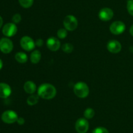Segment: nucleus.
<instances>
[{
	"mask_svg": "<svg viewBox=\"0 0 133 133\" xmlns=\"http://www.w3.org/2000/svg\"><path fill=\"white\" fill-rule=\"evenodd\" d=\"M38 95L42 99L50 100L56 96L57 89L51 83H42L38 89Z\"/></svg>",
	"mask_w": 133,
	"mask_h": 133,
	"instance_id": "nucleus-1",
	"label": "nucleus"
},
{
	"mask_svg": "<svg viewBox=\"0 0 133 133\" xmlns=\"http://www.w3.org/2000/svg\"><path fill=\"white\" fill-rule=\"evenodd\" d=\"M74 91L75 95L81 99H84L89 95V87L84 82H79L75 84L74 87Z\"/></svg>",
	"mask_w": 133,
	"mask_h": 133,
	"instance_id": "nucleus-2",
	"label": "nucleus"
},
{
	"mask_svg": "<svg viewBox=\"0 0 133 133\" xmlns=\"http://www.w3.org/2000/svg\"><path fill=\"white\" fill-rule=\"evenodd\" d=\"M63 24L67 31H72L77 29L78 26V20L74 15H68L64 18Z\"/></svg>",
	"mask_w": 133,
	"mask_h": 133,
	"instance_id": "nucleus-3",
	"label": "nucleus"
},
{
	"mask_svg": "<svg viewBox=\"0 0 133 133\" xmlns=\"http://www.w3.org/2000/svg\"><path fill=\"white\" fill-rule=\"evenodd\" d=\"M18 119L16 112L13 110L5 111L1 115V119L4 123L7 124H12L16 122Z\"/></svg>",
	"mask_w": 133,
	"mask_h": 133,
	"instance_id": "nucleus-4",
	"label": "nucleus"
},
{
	"mask_svg": "<svg viewBox=\"0 0 133 133\" xmlns=\"http://www.w3.org/2000/svg\"><path fill=\"white\" fill-rule=\"evenodd\" d=\"M20 45L24 50L27 51V52L34 50L36 46L35 42L32 38L29 36H24L21 39Z\"/></svg>",
	"mask_w": 133,
	"mask_h": 133,
	"instance_id": "nucleus-5",
	"label": "nucleus"
},
{
	"mask_svg": "<svg viewBox=\"0 0 133 133\" xmlns=\"http://www.w3.org/2000/svg\"><path fill=\"white\" fill-rule=\"evenodd\" d=\"M75 130L78 133H87L89 129V123L86 118H79L75 123Z\"/></svg>",
	"mask_w": 133,
	"mask_h": 133,
	"instance_id": "nucleus-6",
	"label": "nucleus"
},
{
	"mask_svg": "<svg viewBox=\"0 0 133 133\" xmlns=\"http://www.w3.org/2000/svg\"><path fill=\"white\" fill-rule=\"evenodd\" d=\"M125 25L122 21H115L110 26V31L112 34L116 35L123 33L125 30Z\"/></svg>",
	"mask_w": 133,
	"mask_h": 133,
	"instance_id": "nucleus-7",
	"label": "nucleus"
},
{
	"mask_svg": "<svg viewBox=\"0 0 133 133\" xmlns=\"http://www.w3.org/2000/svg\"><path fill=\"white\" fill-rule=\"evenodd\" d=\"M13 50V43L8 38H2L0 40V50L4 53H9Z\"/></svg>",
	"mask_w": 133,
	"mask_h": 133,
	"instance_id": "nucleus-8",
	"label": "nucleus"
},
{
	"mask_svg": "<svg viewBox=\"0 0 133 133\" xmlns=\"http://www.w3.org/2000/svg\"><path fill=\"white\" fill-rule=\"evenodd\" d=\"M18 28L14 23H7L3 26L2 29L3 34L7 37H11L16 34Z\"/></svg>",
	"mask_w": 133,
	"mask_h": 133,
	"instance_id": "nucleus-9",
	"label": "nucleus"
},
{
	"mask_svg": "<svg viewBox=\"0 0 133 133\" xmlns=\"http://www.w3.org/2000/svg\"><path fill=\"white\" fill-rule=\"evenodd\" d=\"M98 16L101 20L107 22L110 20L114 16V12L111 9L105 7L101 9L98 13Z\"/></svg>",
	"mask_w": 133,
	"mask_h": 133,
	"instance_id": "nucleus-10",
	"label": "nucleus"
},
{
	"mask_svg": "<svg viewBox=\"0 0 133 133\" xmlns=\"http://www.w3.org/2000/svg\"><path fill=\"white\" fill-rule=\"evenodd\" d=\"M47 46L48 49L50 50L52 52H56L58 50L61 48V42L55 37H51L47 40L46 42Z\"/></svg>",
	"mask_w": 133,
	"mask_h": 133,
	"instance_id": "nucleus-11",
	"label": "nucleus"
},
{
	"mask_svg": "<svg viewBox=\"0 0 133 133\" xmlns=\"http://www.w3.org/2000/svg\"><path fill=\"white\" fill-rule=\"evenodd\" d=\"M107 50L112 53H118L122 50V44L116 40H111L107 43Z\"/></svg>",
	"mask_w": 133,
	"mask_h": 133,
	"instance_id": "nucleus-12",
	"label": "nucleus"
},
{
	"mask_svg": "<svg viewBox=\"0 0 133 133\" xmlns=\"http://www.w3.org/2000/svg\"><path fill=\"white\" fill-rule=\"evenodd\" d=\"M12 92L10 86L7 83H0V98L6 99L9 97Z\"/></svg>",
	"mask_w": 133,
	"mask_h": 133,
	"instance_id": "nucleus-13",
	"label": "nucleus"
},
{
	"mask_svg": "<svg viewBox=\"0 0 133 133\" xmlns=\"http://www.w3.org/2000/svg\"><path fill=\"white\" fill-rule=\"evenodd\" d=\"M23 89H24L25 91L27 93L29 94H33L36 91V86L32 81H27L25 83H24L23 86Z\"/></svg>",
	"mask_w": 133,
	"mask_h": 133,
	"instance_id": "nucleus-14",
	"label": "nucleus"
},
{
	"mask_svg": "<svg viewBox=\"0 0 133 133\" xmlns=\"http://www.w3.org/2000/svg\"><path fill=\"white\" fill-rule=\"evenodd\" d=\"M42 54L41 52L38 50L32 51V53H31V56H30V60H31V63L33 64H36L40 62V59H41Z\"/></svg>",
	"mask_w": 133,
	"mask_h": 133,
	"instance_id": "nucleus-15",
	"label": "nucleus"
},
{
	"mask_svg": "<svg viewBox=\"0 0 133 133\" xmlns=\"http://www.w3.org/2000/svg\"><path fill=\"white\" fill-rule=\"evenodd\" d=\"M15 59L19 63H25L28 59V57H27V54L24 52H19L16 53Z\"/></svg>",
	"mask_w": 133,
	"mask_h": 133,
	"instance_id": "nucleus-16",
	"label": "nucleus"
},
{
	"mask_svg": "<svg viewBox=\"0 0 133 133\" xmlns=\"http://www.w3.org/2000/svg\"><path fill=\"white\" fill-rule=\"evenodd\" d=\"M39 97L38 95H35V94H32L30 95L27 99V103L28 105L29 106H34L35 104H37L39 101Z\"/></svg>",
	"mask_w": 133,
	"mask_h": 133,
	"instance_id": "nucleus-17",
	"label": "nucleus"
},
{
	"mask_svg": "<svg viewBox=\"0 0 133 133\" xmlns=\"http://www.w3.org/2000/svg\"><path fill=\"white\" fill-rule=\"evenodd\" d=\"M95 111L93 108H88L85 110L84 112V116L87 119H90L94 116Z\"/></svg>",
	"mask_w": 133,
	"mask_h": 133,
	"instance_id": "nucleus-18",
	"label": "nucleus"
},
{
	"mask_svg": "<svg viewBox=\"0 0 133 133\" xmlns=\"http://www.w3.org/2000/svg\"><path fill=\"white\" fill-rule=\"evenodd\" d=\"M19 3L21 6L25 9L30 8L34 2V0H18Z\"/></svg>",
	"mask_w": 133,
	"mask_h": 133,
	"instance_id": "nucleus-19",
	"label": "nucleus"
},
{
	"mask_svg": "<svg viewBox=\"0 0 133 133\" xmlns=\"http://www.w3.org/2000/svg\"><path fill=\"white\" fill-rule=\"evenodd\" d=\"M62 50L65 53H71L74 50V46L70 43H65L62 46Z\"/></svg>",
	"mask_w": 133,
	"mask_h": 133,
	"instance_id": "nucleus-20",
	"label": "nucleus"
},
{
	"mask_svg": "<svg viewBox=\"0 0 133 133\" xmlns=\"http://www.w3.org/2000/svg\"><path fill=\"white\" fill-rule=\"evenodd\" d=\"M57 37H58L59 39H64L67 37L68 35V32L67 30L65 28H61L58 30L57 33Z\"/></svg>",
	"mask_w": 133,
	"mask_h": 133,
	"instance_id": "nucleus-21",
	"label": "nucleus"
},
{
	"mask_svg": "<svg viewBox=\"0 0 133 133\" xmlns=\"http://www.w3.org/2000/svg\"><path fill=\"white\" fill-rule=\"evenodd\" d=\"M127 9L129 14L133 16V0H128L127 1Z\"/></svg>",
	"mask_w": 133,
	"mask_h": 133,
	"instance_id": "nucleus-22",
	"label": "nucleus"
},
{
	"mask_svg": "<svg viewBox=\"0 0 133 133\" xmlns=\"http://www.w3.org/2000/svg\"><path fill=\"white\" fill-rule=\"evenodd\" d=\"M92 133H109V130L105 127L103 126H99L94 129Z\"/></svg>",
	"mask_w": 133,
	"mask_h": 133,
	"instance_id": "nucleus-23",
	"label": "nucleus"
},
{
	"mask_svg": "<svg viewBox=\"0 0 133 133\" xmlns=\"http://www.w3.org/2000/svg\"><path fill=\"white\" fill-rule=\"evenodd\" d=\"M12 22H14V23H18L19 22H21L22 20V16L19 14H15L12 16Z\"/></svg>",
	"mask_w": 133,
	"mask_h": 133,
	"instance_id": "nucleus-24",
	"label": "nucleus"
},
{
	"mask_svg": "<svg viewBox=\"0 0 133 133\" xmlns=\"http://www.w3.org/2000/svg\"><path fill=\"white\" fill-rule=\"evenodd\" d=\"M35 44H36V46L41 47V46H42L43 44H44V40L41 39H38L36 40V42H35Z\"/></svg>",
	"mask_w": 133,
	"mask_h": 133,
	"instance_id": "nucleus-25",
	"label": "nucleus"
},
{
	"mask_svg": "<svg viewBox=\"0 0 133 133\" xmlns=\"http://www.w3.org/2000/svg\"><path fill=\"white\" fill-rule=\"evenodd\" d=\"M25 121L24 118L21 117H18V120H17L16 122L18 123L19 125H22L25 123Z\"/></svg>",
	"mask_w": 133,
	"mask_h": 133,
	"instance_id": "nucleus-26",
	"label": "nucleus"
},
{
	"mask_svg": "<svg viewBox=\"0 0 133 133\" xmlns=\"http://www.w3.org/2000/svg\"><path fill=\"white\" fill-rule=\"evenodd\" d=\"M129 32H130V34H131V35L133 37V24L131 26V27H130Z\"/></svg>",
	"mask_w": 133,
	"mask_h": 133,
	"instance_id": "nucleus-27",
	"label": "nucleus"
},
{
	"mask_svg": "<svg viewBox=\"0 0 133 133\" xmlns=\"http://www.w3.org/2000/svg\"><path fill=\"white\" fill-rule=\"evenodd\" d=\"M3 23V18L0 16V28L2 27Z\"/></svg>",
	"mask_w": 133,
	"mask_h": 133,
	"instance_id": "nucleus-28",
	"label": "nucleus"
},
{
	"mask_svg": "<svg viewBox=\"0 0 133 133\" xmlns=\"http://www.w3.org/2000/svg\"><path fill=\"white\" fill-rule=\"evenodd\" d=\"M2 67H3V61H2V60L0 59V70L2 69Z\"/></svg>",
	"mask_w": 133,
	"mask_h": 133,
	"instance_id": "nucleus-29",
	"label": "nucleus"
}]
</instances>
